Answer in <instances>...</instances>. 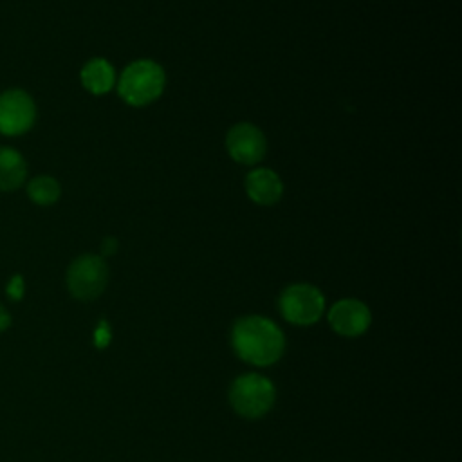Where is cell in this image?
I'll return each mask as SVG.
<instances>
[{"mask_svg": "<svg viewBox=\"0 0 462 462\" xmlns=\"http://www.w3.org/2000/svg\"><path fill=\"white\" fill-rule=\"evenodd\" d=\"M36 119V105L32 97L20 88H9L0 94V134H25Z\"/></svg>", "mask_w": 462, "mask_h": 462, "instance_id": "8992f818", "label": "cell"}, {"mask_svg": "<svg viewBox=\"0 0 462 462\" xmlns=\"http://www.w3.org/2000/svg\"><path fill=\"white\" fill-rule=\"evenodd\" d=\"M110 341V328L106 325V321H99L96 332H94V343L97 348H105Z\"/></svg>", "mask_w": 462, "mask_h": 462, "instance_id": "5bb4252c", "label": "cell"}, {"mask_svg": "<svg viewBox=\"0 0 462 462\" xmlns=\"http://www.w3.org/2000/svg\"><path fill=\"white\" fill-rule=\"evenodd\" d=\"M166 83L162 67L152 60H137L125 67L117 81V92L132 106H144L155 101Z\"/></svg>", "mask_w": 462, "mask_h": 462, "instance_id": "7a4b0ae2", "label": "cell"}, {"mask_svg": "<svg viewBox=\"0 0 462 462\" xmlns=\"http://www.w3.org/2000/svg\"><path fill=\"white\" fill-rule=\"evenodd\" d=\"M274 384L260 374H242L229 388V402L233 410L245 419L263 417L274 404Z\"/></svg>", "mask_w": 462, "mask_h": 462, "instance_id": "3957f363", "label": "cell"}, {"mask_svg": "<svg viewBox=\"0 0 462 462\" xmlns=\"http://www.w3.org/2000/svg\"><path fill=\"white\" fill-rule=\"evenodd\" d=\"M27 164L20 152L9 146L0 148V189L13 191L23 184Z\"/></svg>", "mask_w": 462, "mask_h": 462, "instance_id": "8fae6325", "label": "cell"}, {"mask_svg": "<svg viewBox=\"0 0 462 462\" xmlns=\"http://www.w3.org/2000/svg\"><path fill=\"white\" fill-rule=\"evenodd\" d=\"M108 267L99 254H81L67 269L69 292L81 300H96L106 287Z\"/></svg>", "mask_w": 462, "mask_h": 462, "instance_id": "5b68a950", "label": "cell"}, {"mask_svg": "<svg viewBox=\"0 0 462 462\" xmlns=\"http://www.w3.org/2000/svg\"><path fill=\"white\" fill-rule=\"evenodd\" d=\"M5 292L11 300H20L23 296V278L20 274L13 276L5 287Z\"/></svg>", "mask_w": 462, "mask_h": 462, "instance_id": "4fadbf2b", "label": "cell"}, {"mask_svg": "<svg viewBox=\"0 0 462 462\" xmlns=\"http://www.w3.org/2000/svg\"><path fill=\"white\" fill-rule=\"evenodd\" d=\"M101 251H103V254H114L117 251V240L114 236H106L101 242Z\"/></svg>", "mask_w": 462, "mask_h": 462, "instance_id": "9a60e30c", "label": "cell"}, {"mask_svg": "<svg viewBox=\"0 0 462 462\" xmlns=\"http://www.w3.org/2000/svg\"><path fill=\"white\" fill-rule=\"evenodd\" d=\"M278 307L289 323L307 327L321 318L325 310V296L310 283H292L280 294Z\"/></svg>", "mask_w": 462, "mask_h": 462, "instance_id": "277c9868", "label": "cell"}, {"mask_svg": "<svg viewBox=\"0 0 462 462\" xmlns=\"http://www.w3.org/2000/svg\"><path fill=\"white\" fill-rule=\"evenodd\" d=\"M226 148L231 159L253 166L265 157L267 141L263 132L251 123H236L226 135Z\"/></svg>", "mask_w": 462, "mask_h": 462, "instance_id": "52a82bcc", "label": "cell"}, {"mask_svg": "<svg viewBox=\"0 0 462 462\" xmlns=\"http://www.w3.org/2000/svg\"><path fill=\"white\" fill-rule=\"evenodd\" d=\"M328 323L339 336L356 337L368 330L372 323V314L361 300L343 298L330 307Z\"/></svg>", "mask_w": 462, "mask_h": 462, "instance_id": "ba28073f", "label": "cell"}, {"mask_svg": "<svg viewBox=\"0 0 462 462\" xmlns=\"http://www.w3.org/2000/svg\"><path fill=\"white\" fill-rule=\"evenodd\" d=\"M9 325H11V314H9L7 309L0 303V332H4Z\"/></svg>", "mask_w": 462, "mask_h": 462, "instance_id": "2e32d148", "label": "cell"}, {"mask_svg": "<svg viewBox=\"0 0 462 462\" xmlns=\"http://www.w3.org/2000/svg\"><path fill=\"white\" fill-rule=\"evenodd\" d=\"M231 346L242 361L254 366H269L283 356L285 336L273 319L251 314L235 321Z\"/></svg>", "mask_w": 462, "mask_h": 462, "instance_id": "6da1fadb", "label": "cell"}, {"mask_svg": "<svg viewBox=\"0 0 462 462\" xmlns=\"http://www.w3.org/2000/svg\"><path fill=\"white\" fill-rule=\"evenodd\" d=\"M245 191L249 199L260 206H273L283 195V184L276 171L256 168L245 177Z\"/></svg>", "mask_w": 462, "mask_h": 462, "instance_id": "9c48e42d", "label": "cell"}, {"mask_svg": "<svg viewBox=\"0 0 462 462\" xmlns=\"http://www.w3.org/2000/svg\"><path fill=\"white\" fill-rule=\"evenodd\" d=\"M60 184L54 177L49 175H40L34 177L29 184H27V195L32 202L40 204V206H49L54 204L60 199Z\"/></svg>", "mask_w": 462, "mask_h": 462, "instance_id": "7c38bea8", "label": "cell"}, {"mask_svg": "<svg viewBox=\"0 0 462 462\" xmlns=\"http://www.w3.org/2000/svg\"><path fill=\"white\" fill-rule=\"evenodd\" d=\"M81 83L96 96L106 94L116 83L114 67L103 58H92L81 69Z\"/></svg>", "mask_w": 462, "mask_h": 462, "instance_id": "30bf717a", "label": "cell"}]
</instances>
